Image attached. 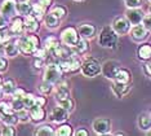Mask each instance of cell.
Wrapping results in <instances>:
<instances>
[{
  "label": "cell",
  "instance_id": "7bdbcfd3",
  "mask_svg": "<svg viewBox=\"0 0 151 136\" xmlns=\"http://www.w3.org/2000/svg\"><path fill=\"white\" fill-rule=\"evenodd\" d=\"M47 55H48V49H47L45 47L37 48V49L35 51V53H34V56H35V57H39V58H45Z\"/></svg>",
  "mask_w": 151,
  "mask_h": 136
},
{
  "label": "cell",
  "instance_id": "7a4b0ae2",
  "mask_svg": "<svg viewBox=\"0 0 151 136\" xmlns=\"http://www.w3.org/2000/svg\"><path fill=\"white\" fill-rule=\"evenodd\" d=\"M81 74L88 78H94L102 73V65L93 57L87 58L83 64H81Z\"/></svg>",
  "mask_w": 151,
  "mask_h": 136
},
{
  "label": "cell",
  "instance_id": "3957f363",
  "mask_svg": "<svg viewBox=\"0 0 151 136\" xmlns=\"http://www.w3.org/2000/svg\"><path fill=\"white\" fill-rule=\"evenodd\" d=\"M81 62L76 56H73L70 58H65V60H60L58 61V65H60L61 70H62L65 74H75V73H79L81 70Z\"/></svg>",
  "mask_w": 151,
  "mask_h": 136
},
{
  "label": "cell",
  "instance_id": "e0dca14e",
  "mask_svg": "<svg viewBox=\"0 0 151 136\" xmlns=\"http://www.w3.org/2000/svg\"><path fill=\"white\" fill-rule=\"evenodd\" d=\"M111 89H112V92H114V95L120 99V97L125 96L127 93L129 92L130 86H129V83H119V82L114 81V83H112V86H111Z\"/></svg>",
  "mask_w": 151,
  "mask_h": 136
},
{
  "label": "cell",
  "instance_id": "7dc6e473",
  "mask_svg": "<svg viewBox=\"0 0 151 136\" xmlns=\"http://www.w3.org/2000/svg\"><path fill=\"white\" fill-rule=\"evenodd\" d=\"M27 36H29V39L31 40L34 44H35L36 48H40V39H39V36L35 35L34 33H27Z\"/></svg>",
  "mask_w": 151,
  "mask_h": 136
},
{
  "label": "cell",
  "instance_id": "60d3db41",
  "mask_svg": "<svg viewBox=\"0 0 151 136\" xmlns=\"http://www.w3.org/2000/svg\"><path fill=\"white\" fill-rule=\"evenodd\" d=\"M127 8H141L142 7V0H124Z\"/></svg>",
  "mask_w": 151,
  "mask_h": 136
},
{
  "label": "cell",
  "instance_id": "9c48e42d",
  "mask_svg": "<svg viewBox=\"0 0 151 136\" xmlns=\"http://www.w3.org/2000/svg\"><path fill=\"white\" fill-rule=\"evenodd\" d=\"M111 27L115 30V33L118 35H125L130 30V22L127 20V17H116L112 21Z\"/></svg>",
  "mask_w": 151,
  "mask_h": 136
},
{
  "label": "cell",
  "instance_id": "816d5d0a",
  "mask_svg": "<svg viewBox=\"0 0 151 136\" xmlns=\"http://www.w3.org/2000/svg\"><path fill=\"white\" fill-rule=\"evenodd\" d=\"M74 135L75 136H89V132L85 130L84 127H80V128H78V130L74 132Z\"/></svg>",
  "mask_w": 151,
  "mask_h": 136
},
{
  "label": "cell",
  "instance_id": "2e32d148",
  "mask_svg": "<svg viewBox=\"0 0 151 136\" xmlns=\"http://www.w3.org/2000/svg\"><path fill=\"white\" fill-rule=\"evenodd\" d=\"M78 31H79L80 38H85V39H92L97 34V29L92 23H83V25H80L78 27Z\"/></svg>",
  "mask_w": 151,
  "mask_h": 136
},
{
  "label": "cell",
  "instance_id": "91938a15",
  "mask_svg": "<svg viewBox=\"0 0 151 136\" xmlns=\"http://www.w3.org/2000/svg\"><path fill=\"white\" fill-rule=\"evenodd\" d=\"M0 116H1V111H0Z\"/></svg>",
  "mask_w": 151,
  "mask_h": 136
},
{
  "label": "cell",
  "instance_id": "6125c7cd",
  "mask_svg": "<svg viewBox=\"0 0 151 136\" xmlns=\"http://www.w3.org/2000/svg\"><path fill=\"white\" fill-rule=\"evenodd\" d=\"M150 116H151V113H150Z\"/></svg>",
  "mask_w": 151,
  "mask_h": 136
},
{
  "label": "cell",
  "instance_id": "83f0119b",
  "mask_svg": "<svg viewBox=\"0 0 151 136\" xmlns=\"http://www.w3.org/2000/svg\"><path fill=\"white\" fill-rule=\"evenodd\" d=\"M31 9H32V4H30L29 1H19L17 3V13L21 16H29L31 15Z\"/></svg>",
  "mask_w": 151,
  "mask_h": 136
},
{
  "label": "cell",
  "instance_id": "e575fe53",
  "mask_svg": "<svg viewBox=\"0 0 151 136\" xmlns=\"http://www.w3.org/2000/svg\"><path fill=\"white\" fill-rule=\"evenodd\" d=\"M61 44V40L60 39H57V38H54V36H49V38H47L45 41H44V47L48 49V52H50V51H53L56 47H58V45Z\"/></svg>",
  "mask_w": 151,
  "mask_h": 136
},
{
  "label": "cell",
  "instance_id": "9a60e30c",
  "mask_svg": "<svg viewBox=\"0 0 151 136\" xmlns=\"http://www.w3.org/2000/svg\"><path fill=\"white\" fill-rule=\"evenodd\" d=\"M143 12L139 8H128L125 13L127 20L130 22V25H138V23H142L143 20Z\"/></svg>",
  "mask_w": 151,
  "mask_h": 136
},
{
  "label": "cell",
  "instance_id": "6da1fadb",
  "mask_svg": "<svg viewBox=\"0 0 151 136\" xmlns=\"http://www.w3.org/2000/svg\"><path fill=\"white\" fill-rule=\"evenodd\" d=\"M118 34L111 26H105L98 34V44L102 48H115L118 44Z\"/></svg>",
  "mask_w": 151,
  "mask_h": 136
},
{
  "label": "cell",
  "instance_id": "44dd1931",
  "mask_svg": "<svg viewBox=\"0 0 151 136\" xmlns=\"http://www.w3.org/2000/svg\"><path fill=\"white\" fill-rule=\"evenodd\" d=\"M44 22H45V26L48 27V29L54 30V29H57V27L60 26L61 20L58 18V17L54 15V13L49 12L48 15H45V17H44Z\"/></svg>",
  "mask_w": 151,
  "mask_h": 136
},
{
  "label": "cell",
  "instance_id": "8fae6325",
  "mask_svg": "<svg viewBox=\"0 0 151 136\" xmlns=\"http://www.w3.org/2000/svg\"><path fill=\"white\" fill-rule=\"evenodd\" d=\"M129 34L134 41H143L149 36V30L142 23H138V25H133V27H130Z\"/></svg>",
  "mask_w": 151,
  "mask_h": 136
},
{
  "label": "cell",
  "instance_id": "d590c367",
  "mask_svg": "<svg viewBox=\"0 0 151 136\" xmlns=\"http://www.w3.org/2000/svg\"><path fill=\"white\" fill-rule=\"evenodd\" d=\"M22 101H23V104H25L26 109H30V108H32L34 105H36V96L34 95V93L26 92V95L23 96Z\"/></svg>",
  "mask_w": 151,
  "mask_h": 136
},
{
  "label": "cell",
  "instance_id": "1f68e13d",
  "mask_svg": "<svg viewBox=\"0 0 151 136\" xmlns=\"http://www.w3.org/2000/svg\"><path fill=\"white\" fill-rule=\"evenodd\" d=\"M57 104L60 106H62V108H65L67 111H74V109H75V101H74V99L73 97H66V99H62V100H60V101H57Z\"/></svg>",
  "mask_w": 151,
  "mask_h": 136
},
{
  "label": "cell",
  "instance_id": "4316f807",
  "mask_svg": "<svg viewBox=\"0 0 151 136\" xmlns=\"http://www.w3.org/2000/svg\"><path fill=\"white\" fill-rule=\"evenodd\" d=\"M56 135L57 136H71V135H74L73 126L66 123V122H63V123H61L60 126L56 128Z\"/></svg>",
  "mask_w": 151,
  "mask_h": 136
},
{
  "label": "cell",
  "instance_id": "f546056e",
  "mask_svg": "<svg viewBox=\"0 0 151 136\" xmlns=\"http://www.w3.org/2000/svg\"><path fill=\"white\" fill-rule=\"evenodd\" d=\"M35 135L36 136H52V135H56V130L52 127V126H40L36 128L35 131Z\"/></svg>",
  "mask_w": 151,
  "mask_h": 136
},
{
  "label": "cell",
  "instance_id": "277c9868",
  "mask_svg": "<svg viewBox=\"0 0 151 136\" xmlns=\"http://www.w3.org/2000/svg\"><path fill=\"white\" fill-rule=\"evenodd\" d=\"M63 71L61 70L58 62H49L45 66V73H44V81L50 82L53 84L60 82V79L62 78Z\"/></svg>",
  "mask_w": 151,
  "mask_h": 136
},
{
  "label": "cell",
  "instance_id": "11a10c76",
  "mask_svg": "<svg viewBox=\"0 0 151 136\" xmlns=\"http://www.w3.org/2000/svg\"><path fill=\"white\" fill-rule=\"evenodd\" d=\"M115 135H125L124 132H115Z\"/></svg>",
  "mask_w": 151,
  "mask_h": 136
},
{
  "label": "cell",
  "instance_id": "f5cc1de1",
  "mask_svg": "<svg viewBox=\"0 0 151 136\" xmlns=\"http://www.w3.org/2000/svg\"><path fill=\"white\" fill-rule=\"evenodd\" d=\"M143 69H145V73H146V74L149 75V76H151V60H149V62H147V64L145 65V68H143Z\"/></svg>",
  "mask_w": 151,
  "mask_h": 136
},
{
  "label": "cell",
  "instance_id": "bcb514c9",
  "mask_svg": "<svg viewBox=\"0 0 151 136\" xmlns=\"http://www.w3.org/2000/svg\"><path fill=\"white\" fill-rule=\"evenodd\" d=\"M8 60H6L5 57H0V74H3V73H5L8 70Z\"/></svg>",
  "mask_w": 151,
  "mask_h": 136
},
{
  "label": "cell",
  "instance_id": "6f0895ef",
  "mask_svg": "<svg viewBox=\"0 0 151 136\" xmlns=\"http://www.w3.org/2000/svg\"><path fill=\"white\" fill-rule=\"evenodd\" d=\"M1 130H3V126H1V124H0V134H1Z\"/></svg>",
  "mask_w": 151,
  "mask_h": 136
},
{
  "label": "cell",
  "instance_id": "7402d4cb",
  "mask_svg": "<svg viewBox=\"0 0 151 136\" xmlns=\"http://www.w3.org/2000/svg\"><path fill=\"white\" fill-rule=\"evenodd\" d=\"M138 127H139V130H142V131H150L151 130V116L150 114H146V113H143V114H141V116L138 117Z\"/></svg>",
  "mask_w": 151,
  "mask_h": 136
},
{
  "label": "cell",
  "instance_id": "cb8c5ba5",
  "mask_svg": "<svg viewBox=\"0 0 151 136\" xmlns=\"http://www.w3.org/2000/svg\"><path fill=\"white\" fill-rule=\"evenodd\" d=\"M31 16H34L37 21H42L45 17V7L42 5L40 3H34L31 9Z\"/></svg>",
  "mask_w": 151,
  "mask_h": 136
},
{
  "label": "cell",
  "instance_id": "52a82bcc",
  "mask_svg": "<svg viewBox=\"0 0 151 136\" xmlns=\"http://www.w3.org/2000/svg\"><path fill=\"white\" fill-rule=\"evenodd\" d=\"M68 117H70V111H67L65 108L60 106V105L53 108V110L50 111V114H49V119L57 124H61V123H63V122H66L68 119Z\"/></svg>",
  "mask_w": 151,
  "mask_h": 136
},
{
  "label": "cell",
  "instance_id": "836d02e7",
  "mask_svg": "<svg viewBox=\"0 0 151 136\" xmlns=\"http://www.w3.org/2000/svg\"><path fill=\"white\" fill-rule=\"evenodd\" d=\"M50 12L54 13V15H56L61 21L67 17V8L65 5H61V4L60 5H54Z\"/></svg>",
  "mask_w": 151,
  "mask_h": 136
},
{
  "label": "cell",
  "instance_id": "484cf974",
  "mask_svg": "<svg viewBox=\"0 0 151 136\" xmlns=\"http://www.w3.org/2000/svg\"><path fill=\"white\" fill-rule=\"evenodd\" d=\"M89 49V43H88V39H85V38H80L78 41V44L74 47V51L75 53L79 55V56H83L88 52Z\"/></svg>",
  "mask_w": 151,
  "mask_h": 136
},
{
  "label": "cell",
  "instance_id": "f6af8a7d",
  "mask_svg": "<svg viewBox=\"0 0 151 136\" xmlns=\"http://www.w3.org/2000/svg\"><path fill=\"white\" fill-rule=\"evenodd\" d=\"M9 27V22H8V18L5 16H0V31H5L6 29Z\"/></svg>",
  "mask_w": 151,
  "mask_h": 136
},
{
  "label": "cell",
  "instance_id": "d4e9b609",
  "mask_svg": "<svg viewBox=\"0 0 151 136\" xmlns=\"http://www.w3.org/2000/svg\"><path fill=\"white\" fill-rule=\"evenodd\" d=\"M66 97H71V91L67 86H60L54 89V99L56 101H60Z\"/></svg>",
  "mask_w": 151,
  "mask_h": 136
},
{
  "label": "cell",
  "instance_id": "30bf717a",
  "mask_svg": "<svg viewBox=\"0 0 151 136\" xmlns=\"http://www.w3.org/2000/svg\"><path fill=\"white\" fill-rule=\"evenodd\" d=\"M25 30V18L21 16H13L9 23V34L11 35H21Z\"/></svg>",
  "mask_w": 151,
  "mask_h": 136
},
{
  "label": "cell",
  "instance_id": "f35d334b",
  "mask_svg": "<svg viewBox=\"0 0 151 136\" xmlns=\"http://www.w3.org/2000/svg\"><path fill=\"white\" fill-rule=\"evenodd\" d=\"M11 106L13 108V110H14L16 113L19 110H22V109H25V104H23L22 99H13L11 101Z\"/></svg>",
  "mask_w": 151,
  "mask_h": 136
},
{
  "label": "cell",
  "instance_id": "74e56055",
  "mask_svg": "<svg viewBox=\"0 0 151 136\" xmlns=\"http://www.w3.org/2000/svg\"><path fill=\"white\" fill-rule=\"evenodd\" d=\"M0 111H1L3 116H6V114H13L16 113L13 110V108L11 106V104L5 103V101H0Z\"/></svg>",
  "mask_w": 151,
  "mask_h": 136
},
{
  "label": "cell",
  "instance_id": "ba28073f",
  "mask_svg": "<svg viewBox=\"0 0 151 136\" xmlns=\"http://www.w3.org/2000/svg\"><path fill=\"white\" fill-rule=\"evenodd\" d=\"M119 69H120V65L118 61L109 60L102 65V74H104L105 78L114 81L116 74H118V71H119Z\"/></svg>",
  "mask_w": 151,
  "mask_h": 136
},
{
  "label": "cell",
  "instance_id": "8d00e7d4",
  "mask_svg": "<svg viewBox=\"0 0 151 136\" xmlns=\"http://www.w3.org/2000/svg\"><path fill=\"white\" fill-rule=\"evenodd\" d=\"M17 116H18V119L19 122H22V123H27V122L31 121V117H30V110L29 109H22L19 111H17Z\"/></svg>",
  "mask_w": 151,
  "mask_h": 136
},
{
  "label": "cell",
  "instance_id": "f907efd6",
  "mask_svg": "<svg viewBox=\"0 0 151 136\" xmlns=\"http://www.w3.org/2000/svg\"><path fill=\"white\" fill-rule=\"evenodd\" d=\"M48 104V100L45 95L44 96H36V105H40V106H45Z\"/></svg>",
  "mask_w": 151,
  "mask_h": 136
},
{
  "label": "cell",
  "instance_id": "94428289",
  "mask_svg": "<svg viewBox=\"0 0 151 136\" xmlns=\"http://www.w3.org/2000/svg\"><path fill=\"white\" fill-rule=\"evenodd\" d=\"M149 1H150V3H151V0H149Z\"/></svg>",
  "mask_w": 151,
  "mask_h": 136
},
{
  "label": "cell",
  "instance_id": "b9f144b4",
  "mask_svg": "<svg viewBox=\"0 0 151 136\" xmlns=\"http://www.w3.org/2000/svg\"><path fill=\"white\" fill-rule=\"evenodd\" d=\"M9 39H11L9 31H8V33H6V30L5 31H0V48H1L5 43H8Z\"/></svg>",
  "mask_w": 151,
  "mask_h": 136
},
{
  "label": "cell",
  "instance_id": "5b68a950",
  "mask_svg": "<svg viewBox=\"0 0 151 136\" xmlns=\"http://www.w3.org/2000/svg\"><path fill=\"white\" fill-rule=\"evenodd\" d=\"M79 39H80V35H79V31L76 27L68 26L66 29H63L62 33H61V41L71 48H74L78 44Z\"/></svg>",
  "mask_w": 151,
  "mask_h": 136
},
{
  "label": "cell",
  "instance_id": "8992f818",
  "mask_svg": "<svg viewBox=\"0 0 151 136\" xmlns=\"http://www.w3.org/2000/svg\"><path fill=\"white\" fill-rule=\"evenodd\" d=\"M16 43H17V45H18V48H19V52H21L22 55H26V56L34 55L35 53V51L37 49V48L35 47V44L29 39V36L27 35L26 36H19L18 39L16 40Z\"/></svg>",
  "mask_w": 151,
  "mask_h": 136
},
{
  "label": "cell",
  "instance_id": "ee69618b",
  "mask_svg": "<svg viewBox=\"0 0 151 136\" xmlns=\"http://www.w3.org/2000/svg\"><path fill=\"white\" fill-rule=\"evenodd\" d=\"M25 95H26V91L23 88H21V87H17L12 96H13V99H23Z\"/></svg>",
  "mask_w": 151,
  "mask_h": 136
},
{
  "label": "cell",
  "instance_id": "f1b7e54d",
  "mask_svg": "<svg viewBox=\"0 0 151 136\" xmlns=\"http://www.w3.org/2000/svg\"><path fill=\"white\" fill-rule=\"evenodd\" d=\"M114 81L119 82V83H129L130 82V73H129V70H127V69H124V68H120Z\"/></svg>",
  "mask_w": 151,
  "mask_h": 136
},
{
  "label": "cell",
  "instance_id": "9f6ffc18",
  "mask_svg": "<svg viewBox=\"0 0 151 136\" xmlns=\"http://www.w3.org/2000/svg\"><path fill=\"white\" fill-rule=\"evenodd\" d=\"M74 1H78V3H81V1H84V0H74Z\"/></svg>",
  "mask_w": 151,
  "mask_h": 136
},
{
  "label": "cell",
  "instance_id": "7c38bea8",
  "mask_svg": "<svg viewBox=\"0 0 151 136\" xmlns=\"http://www.w3.org/2000/svg\"><path fill=\"white\" fill-rule=\"evenodd\" d=\"M93 131L97 135H106L111 131V121L107 118H97L93 122Z\"/></svg>",
  "mask_w": 151,
  "mask_h": 136
},
{
  "label": "cell",
  "instance_id": "681fc988",
  "mask_svg": "<svg viewBox=\"0 0 151 136\" xmlns=\"http://www.w3.org/2000/svg\"><path fill=\"white\" fill-rule=\"evenodd\" d=\"M44 66H45V62H44V58L35 57V60H34V68H35L36 70H40V69H43Z\"/></svg>",
  "mask_w": 151,
  "mask_h": 136
},
{
  "label": "cell",
  "instance_id": "ffe728a7",
  "mask_svg": "<svg viewBox=\"0 0 151 136\" xmlns=\"http://www.w3.org/2000/svg\"><path fill=\"white\" fill-rule=\"evenodd\" d=\"M4 52H5V56L9 58H13V57H17L19 55V48L17 45L16 41H8V43L4 44Z\"/></svg>",
  "mask_w": 151,
  "mask_h": 136
},
{
  "label": "cell",
  "instance_id": "5bb4252c",
  "mask_svg": "<svg viewBox=\"0 0 151 136\" xmlns=\"http://www.w3.org/2000/svg\"><path fill=\"white\" fill-rule=\"evenodd\" d=\"M30 117L34 123H40L47 119V111L44 109V106L40 105H34L32 108H30Z\"/></svg>",
  "mask_w": 151,
  "mask_h": 136
},
{
  "label": "cell",
  "instance_id": "603a6c76",
  "mask_svg": "<svg viewBox=\"0 0 151 136\" xmlns=\"http://www.w3.org/2000/svg\"><path fill=\"white\" fill-rule=\"evenodd\" d=\"M17 88V84H16V81L13 78H6L4 79L3 82V95H13L14 89Z\"/></svg>",
  "mask_w": 151,
  "mask_h": 136
},
{
  "label": "cell",
  "instance_id": "d6986e66",
  "mask_svg": "<svg viewBox=\"0 0 151 136\" xmlns=\"http://www.w3.org/2000/svg\"><path fill=\"white\" fill-rule=\"evenodd\" d=\"M39 23L40 21H37L35 17L29 15L25 17V30L27 31V33H36L37 30H39Z\"/></svg>",
  "mask_w": 151,
  "mask_h": 136
},
{
  "label": "cell",
  "instance_id": "ab89813d",
  "mask_svg": "<svg viewBox=\"0 0 151 136\" xmlns=\"http://www.w3.org/2000/svg\"><path fill=\"white\" fill-rule=\"evenodd\" d=\"M0 135H3V136H14L16 135L14 126H12V124H4Z\"/></svg>",
  "mask_w": 151,
  "mask_h": 136
},
{
  "label": "cell",
  "instance_id": "680465c9",
  "mask_svg": "<svg viewBox=\"0 0 151 136\" xmlns=\"http://www.w3.org/2000/svg\"><path fill=\"white\" fill-rule=\"evenodd\" d=\"M150 13H151V7H150Z\"/></svg>",
  "mask_w": 151,
  "mask_h": 136
},
{
  "label": "cell",
  "instance_id": "4dcf8cb0",
  "mask_svg": "<svg viewBox=\"0 0 151 136\" xmlns=\"http://www.w3.org/2000/svg\"><path fill=\"white\" fill-rule=\"evenodd\" d=\"M0 121H1L4 124H12V126H16V124L19 122L17 113L6 114V116H3V114H1V116H0Z\"/></svg>",
  "mask_w": 151,
  "mask_h": 136
},
{
  "label": "cell",
  "instance_id": "4fadbf2b",
  "mask_svg": "<svg viewBox=\"0 0 151 136\" xmlns=\"http://www.w3.org/2000/svg\"><path fill=\"white\" fill-rule=\"evenodd\" d=\"M17 0H3L0 5V13L6 18H12L17 13Z\"/></svg>",
  "mask_w": 151,
  "mask_h": 136
},
{
  "label": "cell",
  "instance_id": "d6a6232c",
  "mask_svg": "<svg viewBox=\"0 0 151 136\" xmlns=\"http://www.w3.org/2000/svg\"><path fill=\"white\" fill-rule=\"evenodd\" d=\"M39 91H40V93L42 95H50V93L54 91V84L53 83H50V82H47V81H43L42 83H40V86H39Z\"/></svg>",
  "mask_w": 151,
  "mask_h": 136
},
{
  "label": "cell",
  "instance_id": "db71d44e",
  "mask_svg": "<svg viewBox=\"0 0 151 136\" xmlns=\"http://www.w3.org/2000/svg\"><path fill=\"white\" fill-rule=\"evenodd\" d=\"M39 3L47 8V7H50L53 4V0H39Z\"/></svg>",
  "mask_w": 151,
  "mask_h": 136
},
{
  "label": "cell",
  "instance_id": "c3c4849f",
  "mask_svg": "<svg viewBox=\"0 0 151 136\" xmlns=\"http://www.w3.org/2000/svg\"><path fill=\"white\" fill-rule=\"evenodd\" d=\"M142 25L145 26L149 31H151V13H149V15H145V16H143Z\"/></svg>",
  "mask_w": 151,
  "mask_h": 136
},
{
  "label": "cell",
  "instance_id": "ac0fdd59",
  "mask_svg": "<svg viewBox=\"0 0 151 136\" xmlns=\"http://www.w3.org/2000/svg\"><path fill=\"white\" fill-rule=\"evenodd\" d=\"M137 56L141 61H149L151 60V44L142 43L137 49Z\"/></svg>",
  "mask_w": 151,
  "mask_h": 136
}]
</instances>
